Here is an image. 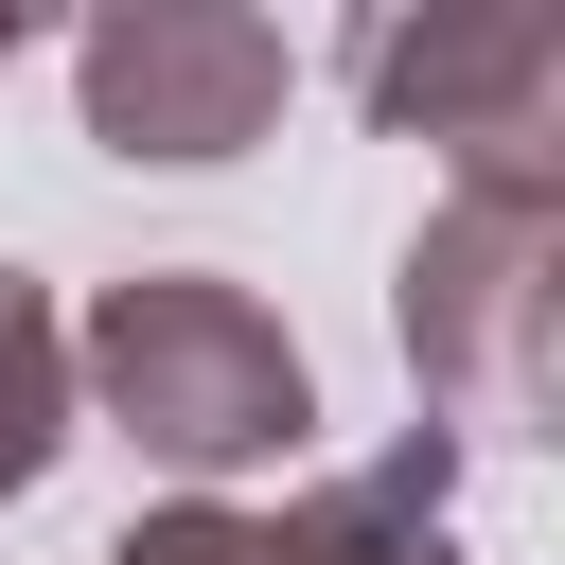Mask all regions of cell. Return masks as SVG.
Instances as JSON below:
<instances>
[{
  "instance_id": "obj_5",
  "label": "cell",
  "mask_w": 565,
  "mask_h": 565,
  "mask_svg": "<svg viewBox=\"0 0 565 565\" xmlns=\"http://www.w3.org/2000/svg\"><path fill=\"white\" fill-rule=\"evenodd\" d=\"M441 494H459V441H441V424H406L388 459H353V477H318V494H282V512L177 494V512H141V530H124V547H88V565H459Z\"/></svg>"
},
{
  "instance_id": "obj_4",
  "label": "cell",
  "mask_w": 565,
  "mask_h": 565,
  "mask_svg": "<svg viewBox=\"0 0 565 565\" xmlns=\"http://www.w3.org/2000/svg\"><path fill=\"white\" fill-rule=\"evenodd\" d=\"M371 124L441 141L459 177H565V18L547 0H441L353 53Z\"/></svg>"
},
{
  "instance_id": "obj_1",
  "label": "cell",
  "mask_w": 565,
  "mask_h": 565,
  "mask_svg": "<svg viewBox=\"0 0 565 565\" xmlns=\"http://www.w3.org/2000/svg\"><path fill=\"white\" fill-rule=\"evenodd\" d=\"M71 406H106L159 477H265L318 441V371L230 265H124L71 335Z\"/></svg>"
},
{
  "instance_id": "obj_2",
  "label": "cell",
  "mask_w": 565,
  "mask_h": 565,
  "mask_svg": "<svg viewBox=\"0 0 565 565\" xmlns=\"http://www.w3.org/2000/svg\"><path fill=\"white\" fill-rule=\"evenodd\" d=\"M388 335H406V388H424L441 441L547 424V371H565V177H441V212L406 230Z\"/></svg>"
},
{
  "instance_id": "obj_7",
  "label": "cell",
  "mask_w": 565,
  "mask_h": 565,
  "mask_svg": "<svg viewBox=\"0 0 565 565\" xmlns=\"http://www.w3.org/2000/svg\"><path fill=\"white\" fill-rule=\"evenodd\" d=\"M18 35H35V18H18V0H0V71H18Z\"/></svg>"
},
{
  "instance_id": "obj_6",
  "label": "cell",
  "mask_w": 565,
  "mask_h": 565,
  "mask_svg": "<svg viewBox=\"0 0 565 565\" xmlns=\"http://www.w3.org/2000/svg\"><path fill=\"white\" fill-rule=\"evenodd\" d=\"M71 459V318L35 265H0V512Z\"/></svg>"
},
{
  "instance_id": "obj_3",
  "label": "cell",
  "mask_w": 565,
  "mask_h": 565,
  "mask_svg": "<svg viewBox=\"0 0 565 565\" xmlns=\"http://www.w3.org/2000/svg\"><path fill=\"white\" fill-rule=\"evenodd\" d=\"M282 88H300V53H282V18H247V0H106V18L71 35L88 141H106V159H159V177L247 159V141L282 124Z\"/></svg>"
}]
</instances>
